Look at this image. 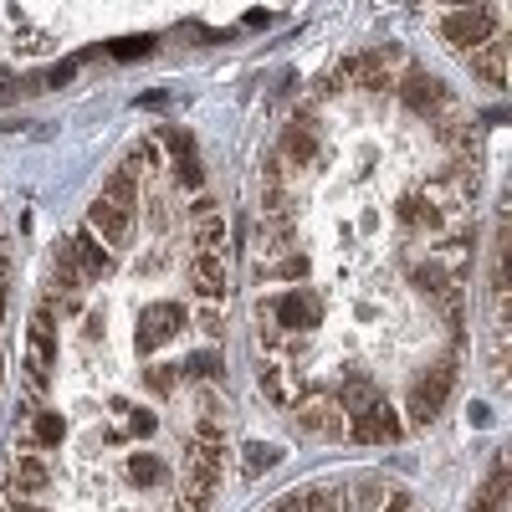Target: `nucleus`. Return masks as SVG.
<instances>
[{"mask_svg":"<svg viewBox=\"0 0 512 512\" xmlns=\"http://www.w3.org/2000/svg\"><path fill=\"white\" fill-rule=\"evenodd\" d=\"M436 31H441V41H446L451 52L472 57L477 47H487V41L502 31V11L492 6V0H477V6H451Z\"/></svg>","mask_w":512,"mask_h":512,"instance_id":"obj_1","label":"nucleus"},{"mask_svg":"<svg viewBox=\"0 0 512 512\" xmlns=\"http://www.w3.org/2000/svg\"><path fill=\"white\" fill-rule=\"evenodd\" d=\"M451 384H456V359H441L431 374H420L410 384V415H405V431H425L451 400Z\"/></svg>","mask_w":512,"mask_h":512,"instance_id":"obj_2","label":"nucleus"},{"mask_svg":"<svg viewBox=\"0 0 512 512\" xmlns=\"http://www.w3.org/2000/svg\"><path fill=\"white\" fill-rule=\"evenodd\" d=\"M292 420L303 436H318V441H344V410H338L333 390H313V395H292Z\"/></svg>","mask_w":512,"mask_h":512,"instance_id":"obj_3","label":"nucleus"},{"mask_svg":"<svg viewBox=\"0 0 512 512\" xmlns=\"http://www.w3.org/2000/svg\"><path fill=\"white\" fill-rule=\"evenodd\" d=\"M400 436H405V420H400V410L384 400V395L369 410H359V415L344 420V441H354V446H390Z\"/></svg>","mask_w":512,"mask_h":512,"instance_id":"obj_4","label":"nucleus"},{"mask_svg":"<svg viewBox=\"0 0 512 512\" xmlns=\"http://www.w3.org/2000/svg\"><path fill=\"white\" fill-rule=\"evenodd\" d=\"M52 487V461L36 446H16L11 472H6V497H41Z\"/></svg>","mask_w":512,"mask_h":512,"instance_id":"obj_5","label":"nucleus"},{"mask_svg":"<svg viewBox=\"0 0 512 512\" xmlns=\"http://www.w3.org/2000/svg\"><path fill=\"white\" fill-rule=\"evenodd\" d=\"M88 231L108 246V251H123L128 246V236H134V210L128 205H113V200H93V210H88Z\"/></svg>","mask_w":512,"mask_h":512,"instance_id":"obj_6","label":"nucleus"},{"mask_svg":"<svg viewBox=\"0 0 512 512\" xmlns=\"http://www.w3.org/2000/svg\"><path fill=\"white\" fill-rule=\"evenodd\" d=\"M67 251H72V262H77L82 282H103V277H113V267H118V251H108L88 226H82V231L67 241Z\"/></svg>","mask_w":512,"mask_h":512,"instance_id":"obj_7","label":"nucleus"},{"mask_svg":"<svg viewBox=\"0 0 512 512\" xmlns=\"http://www.w3.org/2000/svg\"><path fill=\"white\" fill-rule=\"evenodd\" d=\"M349 497H354V507H364V512H410V492H405L400 482H384V477L359 482Z\"/></svg>","mask_w":512,"mask_h":512,"instance_id":"obj_8","label":"nucleus"},{"mask_svg":"<svg viewBox=\"0 0 512 512\" xmlns=\"http://www.w3.org/2000/svg\"><path fill=\"white\" fill-rule=\"evenodd\" d=\"M466 62H472V72L487 82V88H507V41H502V31L487 41V47H477Z\"/></svg>","mask_w":512,"mask_h":512,"instance_id":"obj_9","label":"nucleus"},{"mask_svg":"<svg viewBox=\"0 0 512 512\" xmlns=\"http://www.w3.org/2000/svg\"><path fill=\"white\" fill-rule=\"evenodd\" d=\"M62 441H67V420H62V410H36V415H31V425H26V436H21L16 446L52 451V446H62Z\"/></svg>","mask_w":512,"mask_h":512,"instance_id":"obj_10","label":"nucleus"},{"mask_svg":"<svg viewBox=\"0 0 512 512\" xmlns=\"http://www.w3.org/2000/svg\"><path fill=\"white\" fill-rule=\"evenodd\" d=\"M282 164H313L318 159V139H313V128H308V113L297 118L287 134H282V149H277Z\"/></svg>","mask_w":512,"mask_h":512,"instance_id":"obj_11","label":"nucleus"},{"mask_svg":"<svg viewBox=\"0 0 512 512\" xmlns=\"http://www.w3.org/2000/svg\"><path fill=\"white\" fill-rule=\"evenodd\" d=\"M149 52H154V41H149V36H128V41H118V47H113L118 62H134V57H149Z\"/></svg>","mask_w":512,"mask_h":512,"instance_id":"obj_12","label":"nucleus"},{"mask_svg":"<svg viewBox=\"0 0 512 512\" xmlns=\"http://www.w3.org/2000/svg\"><path fill=\"white\" fill-rule=\"evenodd\" d=\"M72 72H77V62H62V67H57V72H52V77H47V88H62V82H67V77H72Z\"/></svg>","mask_w":512,"mask_h":512,"instance_id":"obj_13","label":"nucleus"},{"mask_svg":"<svg viewBox=\"0 0 512 512\" xmlns=\"http://www.w3.org/2000/svg\"><path fill=\"white\" fill-rule=\"evenodd\" d=\"M11 98V72H0V103Z\"/></svg>","mask_w":512,"mask_h":512,"instance_id":"obj_14","label":"nucleus"},{"mask_svg":"<svg viewBox=\"0 0 512 512\" xmlns=\"http://www.w3.org/2000/svg\"><path fill=\"white\" fill-rule=\"evenodd\" d=\"M446 6H477V0H446Z\"/></svg>","mask_w":512,"mask_h":512,"instance_id":"obj_15","label":"nucleus"},{"mask_svg":"<svg viewBox=\"0 0 512 512\" xmlns=\"http://www.w3.org/2000/svg\"><path fill=\"white\" fill-rule=\"evenodd\" d=\"M0 374H6V354H0Z\"/></svg>","mask_w":512,"mask_h":512,"instance_id":"obj_16","label":"nucleus"},{"mask_svg":"<svg viewBox=\"0 0 512 512\" xmlns=\"http://www.w3.org/2000/svg\"><path fill=\"white\" fill-rule=\"evenodd\" d=\"M0 313H6V297H0Z\"/></svg>","mask_w":512,"mask_h":512,"instance_id":"obj_17","label":"nucleus"},{"mask_svg":"<svg viewBox=\"0 0 512 512\" xmlns=\"http://www.w3.org/2000/svg\"><path fill=\"white\" fill-rule=\"evenodd\" d=\"M410 512H415V507H410Z\"/></svg>","mask_w":512,"mask_h":512,"instance_id":"obj_18","label":"nucleus"}]
</instances>
